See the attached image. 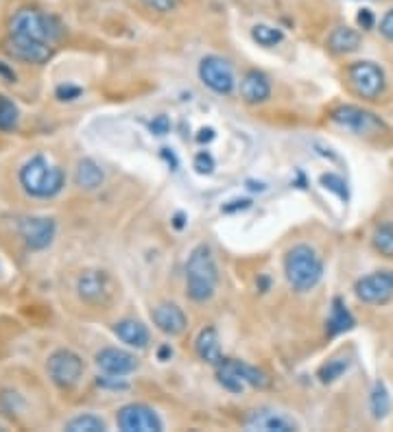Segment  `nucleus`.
Instances as JSON below:
<instances>
[{"label":"nucleus","instance_id":"obj_1","mask_svg":"<svg viewBox=\"0 0 393 432\" xmlns=\"http://www.w3.org/2000/svg\"><path fill=\"white\" fill-rule=\"evenodd\" d=\"M217 282H219V271H217L212 249L208 245L194 247L188 258V266H186L188 297L192 302H199V304L208 302L217 291Z\"/></svg>","mask_w":393,"mask_h":432},{"label":"nucleus","instance_id":"obj_33","mask_svg":"<svg viewBox=\"0 0 393 432\" xmlns=\"http://www.w3.org/2000/svg\"><path fill=\"white\" fill-rule=\"evenodd\" d=\"M381 33H383L389 42H393V9L385 13V18H383V22H381Z\"/></svg>","mask_w":393,"mask_h":432},{"label":"nucleus","instance_id":"obj_18","mask_svg":"<svg viewBox=\"0 0 393 432\" xmlns=\"http://www.w3.org/2000/svg\"><path fill=\"white\" fill-rule=\"evenodd\" d=\"M114 334L127 343L129 347H147V343H149V330L140 323V321H135V319H123V321H118L114 325Z\"/></svg>","mask_w":393,"mask_h":432},{"label":"nucleus","instance_id":"obj_35","mask_svg":"<svg viewBox=\"0 0 393 432\" xmlns=\"http://www.w3.org/2000/svg\"><path fill=\"white\" fill-rule=\"evenodd\" d=\"M358 24L365 28V31H369V28H374V13L369 11V9H362L360 13H358Z\"/></svg>","mask_w":393,"mask_h":432},{"label":"nucleus","instance_id":"obj_12","mask_svg":"<svg viewBox=\"0 0 393 432\" xmlns=\"http://www.w3.org/2000/svg\"><path fill=\"white\" fill-rule=\"evenodd\" d=\"M7 51L16 59L26 62V64H47L53 55L47 42L20 37V35H11V40L7 42Z\"/></svg>","mask_w":393,"mask_h":432},{"label":"nucleus","instance_id":"obj_25","mask_svg":"<svg viewBox=\"0 0 393 432\" xmlns=\"http://www.w3.org/2000/svg\"><path fill=\"white\" fill-rule=\"evenodd\" d=\"M371 241L376 251H381L387 258H393V223H383L381 227H376Z\"/></svg>","mask_w":393,"mask_h":432},{"label":"nucleus","instance_id":"obj_21","mask_svg":"<svg viewBox=\"0 0 393 432\" xmlns=\"http://www.w3.org/2000/svg\"><path fill=\"white\" fill-rule=\"evenodd\" d=\"M354 327V317L352 312L347 310V306L343 304V300H337L332 302V312H330V319H328V334L330 336H337L341 332H347Z\"/></svg>","mask_w":393,"mask_h":432},{"label":"nucleus","instance_id":"obj_2","mask_svg":"<svg viewBox=\"0 0 393 432\" xmlns=\"http://www.w3.org/2000/svg\"><path fill=\"white\" fill-rule=\"evenodd\" d=\"M20 184L31 197L51 199L64 188V173L49 157L35 155L22 166Z\"/></svg>","mask_w":393,"mask_h":432},{"label":"nucleus","instance_id":"obj_17","mask_svg":"<svg viewBox=\"0 0 393 432\" xmlns=\"http://www.w3.org/2000/svg\"><path fill=\"white\" fill-rule=\"evenodd\" d=\"M271 94V83L258 70H249L243 79H240V96L247 103H262Z\"/></svg>","mask_w":393,"mask_h":432},{"label":"nucleus","instance_id":"obj_24","mask_svg":"<svg viewBox=\"0 0 393 432\" xmlns=\"http://www.w3.org/2000/svg\"><path fill=\"white\" fill-rule=\"evenodd\" d=\"M251 37L253 42H258L260 46H276V44H280L284 40V33L280 31V28L271 26V24H256L251 28Z\"/></svg>","mask_w":393,"mask_h":432},{"label":"nucleus","instance_id":"obj_23","mask_svg":"<svg viewBox=\"0 0 393 432\" xmlns=\"http://www.w3.org/2000/svg\"><path fill=\"white\" fill-rule=\"evenodd\" d=\"M369 406H371L374 420H385V417L389 415V411H391V397H389V391H387L385 382H376L374 384Z\"/></svg>","mask_w":393,"mask_h":432},{"label":"nucleus","instance_id":"obj_27","mask_svg":"<svg viewBox=\"0 0 393 432\" xmlns=\"http://www.w3.org/2000/svg\"><path fill=\"white\" fill-rule=\"evenodd\" d=\"M18 105L7 96H0V131H11L18 125Z\"/></svg>","mask_w":393,"mask_h":432},{"label":"nucleus","instance_id":"obj_19","mask_svg":"<svg viewBox=\"0 0 393 432\" xmlns=\"http://www.w3.org/2000/svg\"><path fill=\"white\" fill-rule=\"evenodd\" d=\"M196 354H199V358L210 363V365H219L223 361V354H221V340H219V334L215 327H206V330L199 332L196 336Z\"/></svg>","mask_w":393,"mask_h":432},{"label":"nucleus","instance_id":"obj_31","mask_svg":"<svg viewBox=\"0 0 393 432\" xmlns=\"http://www.w3.org/2000/svg\"><path fill=\"white\" fill-rule=\"evenodd\" d=\"M142 5H147L149 9L153 11H160V13H169V11H175L179 0H142Z\"/></svg>","mask_w":393,"mask_h":432},{"label":"nucleus","instance_id":"obj_30","mask_svg":"<svg viewBox=\"0 0 393 432\" xmlns=\"http://www.w3.org/2000/svg\"><path fill=\"white\" fill-rule=\"evenodd\" d=\"M194 169H196V173H201V175H210V173L215 171V159H212V155L201 151L199 155L194 157Z\"/></svg>","mask_w":393,"mask_h":432},{"label":"nucleus","instance_id":"obj_3","mask_svg":"<svg viewBox=\"0 0 393 432\" xmlns=\"http://www.w3.org/2000/svg\"><path fill=\"white\" fill-rule=\"evenodd\" d=\"M284 271L289 284L297 293H306L312 291L324 275V262L317 256L315 249L308 245H297L289 253H286L284 260Z\"/></svg>","mask_w":393,"mask_h":432},{"label":"nucleus","instance_id":"obj_4","mask_svg":"<svg viewBox=\"0 0 393 432\" xmlns=\"http://www.w3.org/2000/svg\"><path fill=\"white\" fill-rule=\"evenodd\" d=\"M59 33H62V26L57 24L55 18L44 16V13L33 9H22L11 20V35L31 37L51 44L59 37Z\"/></svg>","mask_w":393,"mask_h":432},{"label":"nucleus","instance_id":"obj_9","mask_svg":"<svg viewBox=\"0 0 393 432\" xmlns=\"http://www.w3.org/2000/svg\"><path fill=\"white\" fill-rule=\"evenodd\" d=\"M354 293L365 304H387L393 297V271H376L356 282Z\"/></svg>","mask_w":393,"mask_h":432},{"label":"nucleus","instance_id":"obj_8","mask_svg":"<svg viewBox=\"0 0 393 432\" xmlns=\"http://www.w3.org/2000/svg\"><path fill=\"white\" fill-rule=\"evenodd\" d=\"M47 367H49V376L53 378V382L64 386V389L74 386L83 376V361L70 349H57L49 358Z\"/></svg>","mask_w":393,"mask_h":432},{"label":"nucleus","instance_id":"obj_29","mask_svg":"<svg viewBox=\"0 0 393 432\" xmlns=\"http://www.w3.org/2000/svg\"><path fill=\"white\" fill-rule=\"evenodd\" d=\"M321 184H324V188L335 192L341 201H347V188H345L343 177H339L335 173H326V175H321Z\"/></svg>","mask_w":393,"mask_h":432},{"label":"nucleus","instance_id":"obj_22","mask_svg":"<svg viewBox=\"0 0 393 432\" xmlns=\"http://www.w3.org/2000/svg\"><path fill=\"white\" fill-rule=\"evenodd\" d=\"M74 180H77L79 188L94 190V188H99L103 184L105 175H103L101 166L94 159H81L79 166H77V175H74Z\"/></svg>","mask_w":393,"mask_h":432},{"label":"nucleus","instance_id":"obj_11","mask_svg":"<svg viewBox=\"0 0 393 432\" xmlns=\"http://www.w3.org/2000/svg\"><path fill=\"white\" fill-rule=\"evenodd\" d=\"M20 234L26 247L47 249L55 238V221L49 216H28L20 223Z\"/></svg>","mask_w":393,"mask_h":432},{"label":"nucleus","instance_id":"obj_36","mask_svg":"<svg viewBox=\"0 0 393 432\" xmlns=\"http://www.w3.org/2000/svg\"><path fill=\"white\" fill-rule=\"evenodd\" d=\"M0 74H5V77H7V79H11V81H16V74H13L11 70H7L3 62H0Z\"/></svg>","mask_w":393,"mask_h":432},{"label":"nucleus","instance_id":"obj_26","mask_svg":"<svg viewBox=\"0 0 393 432\" xmlns=\"http://www.w3.org/2000/svg\"><path fill=\"white\" fill-rule=\"evenodd\" d=\"M66 430H70V432H103L105 422L97 415H79L66 424Z\"/></svg>","mask_w":393,"mask_h":432},{"label":"nucleus","instance_id":"obj_6","mask_svg":"<svg viewBox=\"0 0 393 432\" xmlns=\"http://www.w3.org/2000/svg\"><path fill=\"white\" fill-rule=\"evenodd\" d=\"M332 123H337L339 127L356 133V136H369V133L385 129L383 121L376 114H371L367 110H360L356 105L337 107L335 112H332Z\"/></svg>","mask_w":393,"mask_h":432},{"label":"nucleus","instance_id":"obj_34","mask_svg":"<svg viewBox=\"0 0 393 432\" xmlns=\"http://www.w3.org/2000/svg\"><path fill=\"white\" fill-rule=\"evenodd\" d=\"M81 94L79 87H74V85H59L57 87V96L62 98V101H72V98H77Z\"/></svg>","mask_w":393,"mask_h":432},{"label":"nucleus","instance_id":"obj_10","mask_svg":"<svg viewBox=\"0 0 393 432\" xmlns=\"http://www.w3.org/2000/svg\"><path fill=\"white\" fill-rule=\"evenodd\" d=\"M118 428L125 432H160L162 420L147 404H129L118 413Z\"/></svg>","mask_w":393,"mask_h":432},{"label":"nucleus","instance_id":"obj_16","mask_svg":"<svg viewBox=\"0 0 393 432\" xmlns=\"http://www.w3.org/2000/svg\"><path fill=\"white\" fill-rule=\"evenodd\" d=\"M79 295L90 304H103L108 302V297L112 295L110 277L103 271H87L79 277Z\"/></svg>","mask_w":393,"mask_h":432},{"label":"nucleus","instance_id":"obj_32","mask_svg":"<svg viewBox=\"0 0 393 432\" xmlns=\"http://www.w3.org/2000/svg\"><path fill=\"white\" fill-rule=\"evenodd\" d=\"M149 129H151V133H156V136H166L171 129V121L166 116H156L153 121H151Z\"/></svg>","mask_w":393,"mask_h":432},{"label":"nucleus","instance_id":"obj_13","mask_svg":"<svg viewBox=\"0 0 393 432\" xmlns=\"http://www.w3.org/2000/svg\"><path fill=\"white\" fill-rule=\"evenodd\" d=\"M97 365L108 376H127L138 369V358L133 354L118 349V347H105L97 354Z\"/></svg>","mask_w":393,"mask_h":432},{"label":"nucleus","instance_id":"obj_5","mask_svg":"<svg viewBox=\"0 0 393 432\" xmlns=\"http://www.w3.org/2000/svg\"><path fill=\"white\" fill-rule=\"evenodd\" d=\"M347 74H350L354 92L367 101L378 98L385 90V72L374 62H356Z\"/></svg>","mask_w":393,"mask_h":432},{"label":"nucleus","instance_id":"obj_28","mask_svg":"<svg viewBox=\"0 0 393 432\" xmlns=\"http://www.w3.org/2000/svg\"><path fill=\"white\" fill-rule=\"evenodd\" d=\"M350 367V358H332V361H328L321 369H319V380L324 382V384H330V382H335V380H339L343 374H345V369Z\"/></svg>","mask_w":393,"mask_h":432},{"label":"nucleus","instance_id":"obj_7","mask_svg":"<svg viewBox=\"0 0 393 432\" xmlns=\"http://www.w3.org/2000/svg\"><path fill=\"white\" fill-rule=\"evenodd\" d=\"M199 77L210 87V90L217 92V94H230L234 90V85H236L232 66L225 62L223 57H217V55H210V57L201 59Z\"/></svg>","mask_w":393,"mask_h":432},{"label":"nucleus","instance_id":"obj_20","mask_svg":"<svg viewBox=\"0 0 393 432\" xmlns=\"http://www.w3.org/2000/svg\"><path fill=\"white\" fill-rule=\"evenodd\" d=\"M328 46H330L332 53H337V55L354 53L360 46V33L356 31V28H350V26H337L328 37Z\"/></svg>","mask_w":393,"mask_h":432},{"label":"nucleus","instance_id":"obj_15","mask_svg":"<svg viewBox=\"0 0 393 432\" xmlns=\"http://www.w3.org/2000/svg\"><path fill=\"white\" fill-rule=\"evenodd\" d=\"M151 319L158 325V330H162L164 334L177 336L186 330L188 319L184 315V310L175 304H160L151 310Z\"/></svg>","mask_w":393,"mask_h":432},{"label":"nucleus","instance_id":"obj_14","mask_svg":"<svg viewBox=\"0 0 393 432\" xmlns=\"http://www.w3.org/2000/svg\"><path fill=\"white\" fill-rule=\"evenodd\" d=\"M247 428L262 430V432H293V430H297V424L291 420V417H286L278 411L260 408V411H253L247 417Z\"/></svg>","mask_w":393,"mask_h":432}]
</instances>
